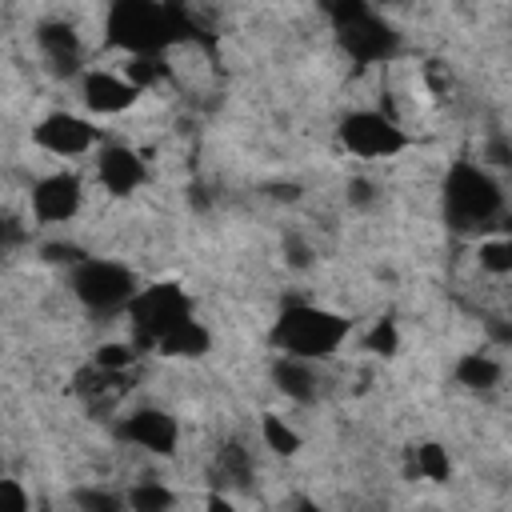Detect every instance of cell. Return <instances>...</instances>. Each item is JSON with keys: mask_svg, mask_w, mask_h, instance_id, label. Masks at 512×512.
I'll use <instances>...</instances> for the list:
<instances>
[{"mask_svg": "<svg viewBox=\"0 0 512 512\" xmlns=\"http://www.w3.org/2000/svg\"><path fill=\"white\" fill-rule=\"evenodd\" d=\"M172 28V8L160 4V0H112V12H108V32H112V44L128 48L132 56L136 52H160L168 44V32Z\"/></svg>", "mask_w": 512, "mask_h": 512, "instance_id": "3957f363", "label": "cell"}, {"mask_svg": "<svg viewBox=\"0 0 512 512\" xmlns=\"http://www.w3.org/2000/svg\"><path fill=\"white\" fill-rule=\"evenodd\" d=\"M396 344H400L396 324H392V320H376V324H372V332H368V352L392 356V352H396Z\"/></svg>", "mask_w": 512, "mask_h": 512, "instance_id": "44dd1931", "label": "cell"}, {"mask_svg": "<svg viewBox=\"0 0 512 512\" xmlns=\"http://www.w3.org/2000/svg\"><path fill=\"white\" fill-rule=\"evenodd\" d=\"M476 260H480V272L504 280V276L512 272V244H508V236H504V232L484 236L480 248H476Z\"/></svg>", "mask_w": 512, "mask_h": 512, "instance_id": "2e32d148", "label": "cell"}, {"mask_svg": "<svg viewBox=\"0 0 512 512\" xmlns=\"http://www.w3.org/2000/svg\"><path fill=\"white\" fill-rule=\"evenodd\" d=\"M72 292L92 312H120L136 296V276L116 260L84 256L80 264H72Z\"/></svg>", "mask_w": 512, "mask_h": 512, "instance_id": "277c9868", "label": "cell"}, {"mask_svg": "<svg viewBox=\"0 0 512 512\" xmlns=\"http://www.w3.org/2000/svg\"><path fill=\"white\" fill-rule=\"evenodd\" d=\"M80 96H84V108L96 116H124L136 108L144 92L120 68H88L80 80Z\"/></svg>", "mask_w": 512, "mask_h": 512, "instance_id": "ba28073f", "label": "cell"}, {"mask_svg": "<svg viewBox=\"0 0 512 512\" xmlns=\"http://www.w3.org/2000/svg\"><path fill=\"white\" fill-rule=\"evenodd\" d=\"M28 504H32V496L24 492V484L0 472V512H24Z\"/></svg>", "mask_w": 512, "mask_h": 512, "instance_id": "ffe728a7", "label": "cell"}, {"mask_svg": "<svg viewBox=\"0 0 512 512\" xmlns=\"http://www.w3.org/2000/svg\"><path fill=\"white\" fill-rule=\"evenodd\" d=\"M208 344H212L208 328H204L200 320H192V316H188V320H180L176 328H168L152 348H156V352H164V356H188V360H192V356H204V352H208Z\"/></svg>", "mask_w": 512, "mask_h": 512, "instance_id": "4fadbf2b", "label": "cell"}, {"mask_svg": "<svg viewBox=\"0 0 512 512\" xmlns=\"http://www.w3.org/2000/svg\"><path fill=\"white\" fill-rule=\"evenodd\" d=\"M444 204H448L456 228H484L496 220L504 200L484 164H456L444 184Z\"/></svg>", "mask_w": 512, "mask_h": 512, "instance_id": "7a4b0ae2", "label": "cell"}, {"mask_svg": "<svg viewBox=\"0 0 512 512\" xmlns=\"http://www.w3.org/2000/svg\"><path fill=\"white\" fill-rule=\"evenodd\" d=\"M260 440L268 452L276 456H296L300 452V432L280 416V412H264L260 416Z\"/></svg>", "mask_w": 512, "mask_h": 512, "instance_id": "9a60e30c", "label": "cell"}, {"mask_svg": "<svg viewBox=\"0 0 512 512\" xmlns=\"http://www.w3.org/2000/svg\"><path fill=\"white\" fill-rule=\"evenodd\" d=\"M36 148H44L48 156L56 160H76V156H88L96 144H100V128L84 116H72V112H52L36 124Z\"/></svg>", "mask_w": 512, "mask_h": 512, "instance_id": "52a82bcc", "label": "cell"}, {"mask_svg": "<svg viewBox=\"0 0 512 512\" xmlns=\"http://www.w3.org/2000/svg\"><path fill=\"white\" fill-rule=\"evenodd\" d=\"M456 380L472 392H488V388L500 384V364L488 352H464L460 364H456Z\"/></svg>", "mask_w": 512, "mask_h": 512, "instance_id": "5bb4252c", "label": "cell"}, {"mask_svg": "<svg viewBox=\"0 0 512 512\" xmlns=\"http://www.w3.org/2000/svg\"><path fill=\"white\" fill-rule=\"evenodd\" d=\"M340 144L360 160H392L408 148V136L392 116L376 108H356L340 120Z\"/></svg>", "mask_w": 512, "mask_h": 512, "instance_id": "8992f818", "label": "cell"}, {"mask_svg": "<svg viewBox=\"0 0 512 512\" xmlns=\"http://www.w3.org/2000/svg\"><path fill=\"white\" fill-rule=\"evenodd\" d=\"M32 216L40 224H68L84 204V184L72 172H48L32 184Z\"/></svg>", "mask_w": 512, "mask_h": 512, "instance_id": "9c48e42d", "label": "cell"}, {"mask_svg": "<svg viewBox=\"0 0 512 512\" xmlns=\"http://www.w3.org/2000/svg\"><path fill=\"white\" fill-rule=\"evenodd\" d=\"M0 468H4V460H0Z\"/></svg>", "mask_w": 512, "mask_h": 512, "instance_id": "7402d4cb", "label": "cell"}, {"mask_svg": "<svg viewBox=\"0 0 512 512\" xmlns=\"http://www.w3.org/2000/svg\"><path fill=\"white\" fill-rule=\"evenodd\" d=\"M272 380L280 384L284 396H292V400H300V404H312V400L320 396V384H324L316 360L284 356V352H280V360H276V368H272Z\"/></svg>", "mask_w": 512, "mask_h": 512, "instance_id": "7c38bea8", "label": "cell"}, {"mask_svg": "<svg viewBox=\"0 0 512 512\" xmlns=\"http://www.w3.org/2000/svg\"><path fill=\"white\" fill-rule=\"evenodd\" d=\"M352 332V320L328 312V308H316V304H292L276 328H272V344L284 352V356H304V360H324L332 356L344 336Z\"/></svg>", "mask_w": 512, "mask_h": 512, "instance_id": "6da1fadb", "label": "cell"}, {"mask_svg": "<svg viewBox=\"0 0 512 512\" xmlns=\"http://www.w3.org/2000/svg\"><path fill=\"white\" fill-rule=\"evenodd\" d=\"M124 500H128L132 508H140V512H152V508H168L176 496H172V492H168L160 480H144V484H136V488L124 496Z\"/></svg>", "mask_w": 512, "mask_h": 512, "instance_id": "d6986e66", "label": "cell"}, {"mask_svg": "<svg viewBox=\"0 0 512 512\" xmlns=\"http://www.w3.org/2000/svg\"><path fill=\"white\" fill-rule=\"evenodd\" d=\"M136 348H140V344H132V340H108V344L96 348L92 364H96L100 372H108V376H120V372H128V368L136 364Z\"/></svg>", "mask_w": 512, "mask_h": 512, "instance_id": "ac0fdd59", "label": "cell"}, {"mask_svg": "<svg viewBox=\"0 0 512 512\" xmlns=\"http://www.w3.org/2000/svg\"><path fill=\"white\" fill-rule=\"evenodd\" d=\"M128 324L136 332V344H156L168 328H176L180 320L192 316V300L176 288V284H152V288H136V296L128 300Z\"/></svg>", "mask_w": 512, "mask_h": 512, "instance_id": "5b68a950", "label": "cell"}, {"mask_svg": "<svg viewBox=\"0 0 512 512\" xmlns=\"http://www.w3.org/2000/svg\"><path fill=\"white\" fill-rule=\"evenodd\" d=\"M412 468H416V476L420 480H432V484H440V480H448L452 476V456H448V448L444 444H420L416 452H412Z\"/></svg>", "mask_w": 512, "mask_h": 512, "instance_id": "e0dca14e", "label": "cell"}, {"mask_svg": "<svg viewBox=\"0 0 512 512\" xmlns=\"http://www.w3.org/2000/svg\"><path fill=\"white\" fill-rule=\"evenodd\" d=\"M120 436H124L128 444L144 448V452L168 456V452H176L180 428H176V420H172L168 412H160V408H140V412H132V416L120 424Z\"/></svg>", "mask_w": 512, "mask_h": 512, "instance_id": "8fae6325", "label": "cell"}, {"mask_svg": "<svg viewBox=\"0 0 512 512\" xmlns=\"http://www.w3.org/2000/svg\"><path fill=\"white\" fill-rule=\"evenodd\" d=\"M144 180H148L144 160H140L128 144H108V148L96 152V184H100L108 196H128V192H136Z\"/></svg>", "mask_w": 512, "mask_h": 512, "instance_id": "30bf717a", "label": "cell"}]
</instances>
